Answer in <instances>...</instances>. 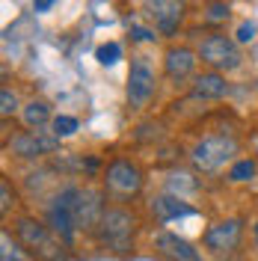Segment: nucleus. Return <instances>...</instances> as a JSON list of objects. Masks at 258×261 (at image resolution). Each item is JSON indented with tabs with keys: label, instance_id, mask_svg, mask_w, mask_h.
Masks as SVG:
<instances>
[{
	"label": "nucleus",
	"instance_id": "22",
	"mask_svg": "<svg viewBox=\"0 0 258 261\" xmlns=\"http://www.w3.org/2000/svg\"><path fill=\"white\" fill-rule=\"evenodd\" d=\"M255 24H252V21H241V27H238V33H235V42H238V45H249V42H252V39H255Z\"/></svg>",
	"mask_w": 258,
	"mask_h": 261
},
{
	"label": "nucleus",
	"instance_id": "9",
	"mask_svg": "<svg viewBox=\"0 0 258 261\" xmlns=\"http://www.w3.org/2000/svg\"><path fill=\"white\" fill-rule=\"evenodd\" d=\"M60 148V137L54 134H45L42 128H27L18 130L6 140V151L18 158V161H42Z\"/></svg>",
	"mask_w": 258,
	"mask_h": 261
},
{
	"label": "nucleus",
	"instance_id": "16",
	"mask_svg": "<svg viewBox=\"0 0 258 261\" xmlns=\"http://www.w3.org/2000/svg\"><path fill=\"white\" fill-rule=\"evenodd\" d=\"M258 178V158H238L228 166V181L231 184H246Z\"/></svg>",
	"mask_w": 258,
	"mask_h": 261
},
{
	"label": "nucleus",
	"instance_id": "11",
	"mask_svg": "<svg viewBox=\"0 0 258 261\" xmlns=\"http://www.w3.org/2000/svg\"><path fill=\"white\" fill-rule=\"evenodd\" d=\"M199 54L190 45H169L163 50V74L169 83H184L196 77Z\"/></svg>",
	"mask_w": 258,
	"mask_h": 261
},
{
	"label": "nucleus",
	"instance_id": "15",
	"mask_svg": "<svg viewBox=\"0 0 258 261\" xmlns=\"http://www.w3.org/2000/svg\"><path fill=\"white\" fill-rule=\"evenodd\" d=\"M21 122H24V128H48L50 122H54L50 101H45V98H30L21 107Z\"/></svg>",
	"mask_w": 258,
	"mask_h": 261
},
{
	"label": "nucleus",
	"instance_id": "19",
	"mask_svg": "<svg viewBox=\"0 0 258 261\" xmlns=\"http://www.w3.org/2000/svg\"><path fill=\"white\" fill-rule=\"evenodd\" d=\"M119 57H122V48H119L116 42L98 45V50H95V60H98L101 65H113V63H119Z\"/></svg>",
	"mask_w": 258,
	"mask_h": 261
},
{
	"label": "nucleus",
	"instance_id": "2",
	"mask_svg": "<svg viewBox=\"0 0 258 261\" xmlns=\"http://www.w3.org/2000/svg\"><path fill=\"white\" fill-rule=\"evenodd\" d=\"M9 226L12 228H6V231L33 261H71V252H68L71 246L45 220H39L33 214H18L9 220Z\"/></svg>",
	"mask_w": 258,
	"mask_h": 261
},
{
	"label": "nucleus",
	"instance_id": "12",
	"mask_svg": "<svg viewBox=\"0 0 258 261\" xmlns=\"http://www.w3.org/2000/svg\"><path fill=\"white\" fill-rule=\"evenodd\" d=\"M151 249L163 261H202V252L187 238H178L175 231H169V228H158L151 234Z\"/></svg>",
	"mask_w": 258,
	"mask_h": 261
},
{
	"label": "nucleus",
	"instance_id": "14",
	"mask_svg": "<svg viewBox=\"0 0 258 261\" xmlns=\"http://www.w3.org/2000/svg\"><path fill=\"white\" fill-rule=\"evenodd\" d=\"M190 95L196 101H220V98L228 95V81L223 71H202L196 74L193 83H190Z\"/></svg>",
	"mask_w": 258,
	"mask_h": 261
},
{
	"label": "nucleus",
	"instance_id": "24",
	"mask_svg": "<svg viewBox=\"0 0 258 261\" xmlns=\"http://www.w3.org/2000/svg\"><path fill=\"white\" fill-rule=\"evenodd\" d=\"M54 3H57V0H33V9H36V12H48Z\"/></svg>",
	"mask_w": 258,
	"mask_h": 261
},
{
	"label": "nucleus",
	"instance_id": "26",
	"mask_svg": "<svg viewBox=\"0 0 258 261\" xmlns=\"http://www.w3.org/2000/svg\"><path fill=\"white\" fill-rule=\"evenodd\" d=\"M252 146H255V158H258V137H255V143H252Z\"/></svg>",
	"mask_w": 258,
	"mask_h": 261
},
{
	"label": "nucleus",
	"instance_id": "7",
	"mask_svg": "<svg viewBox=\"0 0 258 261\" xmlns=\"http://www.w3.org/2000/svg\"><path fill=\"white\" fill-rule=\"evenodd\" d=\"M154 92H158V68H154V63L145 54L131 57L128 83H125V101H128V107L134 113H143L145 107L151 104Z\"/></svg>",
	"mask_w": 258,
	"mask_h": 261
},
{
	"label": "nucleus",
	"instance_id": "17",
	"mask_svg": "<svg viewBox=\"0 0 258 261\" xmlns=\"http://www.w3.org/2000/svg\"><path fill=\"white\" fill-rule=\"evenodd\" d=\"M78 128H81V122L74 119V116H54V122H50V134L54 137H60V140H65V137H71V134H78Z\"/></svg>",
	"mask_w": 258,
	"mask_h": 261
},
{
	"label": "nucleus",
	"instance_id": "3",
	"mask_svg": "<svg viewBox=\"0 0 258 261\" xmlns=\"http://www.w3.org/2000/svg\"><path fill=\"white\" fill-rule=\"evenodd\" d=\"M137 231H140V217L125 208L122 202L107 205L101 220H98L92 241L98 244V249L110 252V255H131L137 246Z\"/></svg>",
	"mask_w": 258,
	"mask_h": 261
},
{
	"label": "nucleus",
	"instance_id": "8",
	"mask_svg": "<svg viewBox=\"0 0 258 261\" xmlns=\"http://www.w3.org/2000/svg\"><path fill=\"white\" fill-rule=\"evenodd\" d=\"M243 241V217H223L202 231V252L211 258H228Z\"/></svg>",
	"mask_w": 258,
	"mask_h": 261
},
{
	"label": "nucleus",
	"instance_id": "10",
	"mask_svg": "<svg viewBox=\"0 0 258 261\" xmlns=\"http://www.w3.org/2000/svg\"><path fill=\"white\" fill-rule=\"evenodd\" d=\"M143 15L151 21V30L163 39H172L184 24V0H143Z\"/></svg>",
	"mask_w": 258,
	"mask_h": 261
},
{
	"label": "nucleus",
	"instance_id": "13",
	"mask_svg": "<svg viewBox=\"0 0 258 261\" xmlns=\"http://www.w3.org/2000/svg\"><path fill=\"white\" fill-rule=\"evenodd\" d=\"M148 211H151V217H154V223L166 226V223H172V220H178V217H193L196 208L187 202V199H181L178 193H161V196H154V199L148 202Z\"/></svg>",
	"mask_w": 258,
	"mask_h": 261
},
{
	"label": "nucleus",
	"instance_id": "25",
	"mask_svg": "<svg viewBox=\"0 0 258 261\" xmlns=\"http://www.w3.org/2000/svg\"><path fill=\"white\" fill-rule=\"evenodd\" d=\"M249 238H252V246H255V252H258V220L252 223V231H249Z\"/></svg>",
	"mask_w": 258,
	"mask_h": 261
},
{
	"label": "nucleus",
	"instance_id": "20",
	"mask_svg": "<svg viewBox=\"0 0 258 261\" xmlns=\"http://www.w3.org/2000/svg\"><path fill=\"white\" fill-rule=\"evenodd\" d=\"M228 3H211L208 12H205V24H226L228 21Z\"/></svg>",
	"mask_w": 258,
	"mask_h": 261
},
{
	"label": "nucleus",
	"instance_id": "6",
	"mask_svg": "<svg viewBox=\"0 0 258 261\" xmlns=\"http://www.w3.org/2000/svg\"><path fill=\"white\" fill-rule=\"evenodd\" d=\"M196 54H199V63L211 68V71H238L243 65V54L241 45L235 42V36H228L223 30H211L199 39L196 45Z\"/></svg>",
	"mask_w": 258,
	"mask_h": 261
},
{
	"label": "nucleus",
	"instance_id": "18",
	"mask_svg": "<svg viewBox=\"0 0 258 261\" xmlns=\"http://www.w3.org/2000/svg\"><path fill=\"white\" fill-rule=\"evenodd\" d=\"M21 107H24V104L18 101L15 92H12L9 86H3V89H0V116H3V119H9L12 113H21Z\"/></svg>",
	"mask_w": 258,
	"mask_h": 261
},
{
	"label": "nucleus",
	"instance_id": "23",
	"mask_svg": "<svg viewBox=\"0 0 258 261\" xmlns=\"http://www.w3.org/2000/svg\"><path fill=\"white\" fill-rule=\"evenodd\" d=\"M154 33L158 30H148V27H131V36L137 42H154Z\"/></svg>",
	"mask_w": 258,
	"mask_h": 261
},
{
	"label": "nucleus",
	"instance_id": "1",
	"mask_svg": "<svg viewBox=\"0 0 258 261\" xmlns=\"http://www.w3.org/2000/svg\"><path fill=\"white\" fill-rule=\"evenodd\" d=\"M104 208H107V193H104V187L68 181V184H60V187L45 199L42 220H45L68 246H74L81 234L92 238V231H95Z\"/></svg>",
	"mask_w": 258,
	"mask_h": 261
},
{
	"label": "nucleus",
	"instance_id": "21",
	"mask_svg": "<svg viewBox=\"0 0 258 261\" xmlns=\"http://www.w3.org/2000/svg\"><path fill=\"white\" fill-rule=\"evenodd\" d=\"M0 214H3V220H9V214H12V208H15V193L9 196V178L3 175V181H0Z\"/></svg>",
	"mask_w": 258,
	"mask_h": 261
},
{
	"label": "nucleus",
	"instance_id": "4",
	"mask_svg": "<svg viewBox=\"0 0 258 261\" xmlns=\"http://www.w3.org/2000/svg\"><path fill=\"white\" fill-rule=\"evenodd\" d=\"M190 166L202 175H214L220 169H226L241 158V140L228 130H220V134H205L199 137L193 146H190Z\"/></svg>",
	"mask_w": 258,
	"mask_h": 261
},
{
	"label": "nucleus",
	"instance_id": "5",
	"mask_svg": "<svg viewBox=\"0 0 258 261\" xmlns=\"http://www.w3.org/2000/svg\"><path fill=\"white\" fill-rule=\"evenodd\" d=\"M101 187L113 202H131L143 193L145 187V172L143 166L131 158H113L107 161V166L101 169Z\"/></svg>",
	"mask_w": 258,
	"mask_h": 261
}]
</instances>
